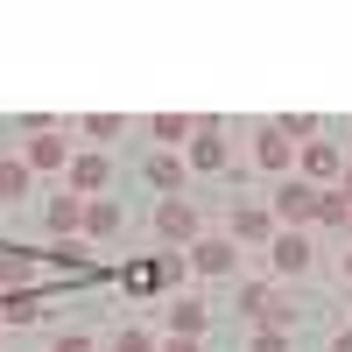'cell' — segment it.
I'll list each match as a JSON object with an SVG mask.
<instances>
[{
  "label": "cell",
  "mask_w": 352,
  "mask_h": 352,
  "mask_svg": "<svg viewBox=\"0 0 352 352\" xmlns=\"http://www.w3.org/2000/svg\"><path fill=\"white\" fill-rule=\"evenodd\" d=\"M71 155H78V148H71V127L28 134V169H36V176H43V169H71Z\"/></svg>",
  "instance_id": "8fae6325"
},
{
  "label": "cell",
  "mask_w": 352,
  "mask_h": 352,
  "mask_svg": "<svg viewBox=\"0 0 352 352\" xmlns=\"http://www.w3.org/2000/svg\"><path fill=\"white\" fill-rule=\"evenodd\" d=\"M162 352H204V338H169L162 331Z\"/></svg>",
  "instance_id": "4316f807"
},
{
  "label": "cell",
  "mask_w": 352,
  "mask_h": 352,
  "mask_svg": "<svg viewBox=\"0 0 352 352\" xmlns=\"http://www.w3.org/2000/svg\"><path fill=\"white\" fill-rule=\"evenodd\" d=\"M310 232H324V240H345V232H352V204H345L338 184L317 190V219H310Z\"/></svg>",
  "instance_id": "4fadbf2b"
},
{
  "label": "cell",
  "mask_w": 352,
  "mask_h": 352,
  "mask_svg": "<svg viewBox=\"0 0 352 352\" xmlns=\"http://www.w3.org/2000/svg\"><path fill=\"white\" fill-rule=\"evenodd\" d=\"M120 127H127L120 113H85V120H78V134L92 141V148H106V141H120Z\"/></svg>",
  "instance_id": "603a6c76"
},
{
  "label": "cell",
  "mask_w": 352,
  "mask_h": 352,
  "mask_svg": "<svg viewBox=\"0 0 352 352\" xmlns=\"http://www.w3.org/2000/svg\"><path fill=\"white\" fill-rule=\"evenodd\" d=\"M43 317H50V303L36 289H8V296H0V324H43Z\"/></svg>",
  "instance_id": "e0dca14e"
},
{
  "label": "cell",
  "mask_w": 352,
  "mask_h": 352,
  "mask_svg": "<svg viewBox=\"0 0 352 352\" xmlns=\"http://www.w3.org/2000/svg\"><path fill=\"white\" fill-rule=\"evenodd\" d=\"M120 204L113 197H85V240H120Z\"/></svg>",
  "instance_id": "9a60e30c"
},
{
  "label": "cell",
  "mask_w": 352,
  "mask_h": 352,
  "mask_svg": "<svg viewBox=\"0 0 352 352\" xmlns=\"http://www.w3.org/2000/svg\"><path fill=\"white\" fill-rule=\"evenodd\" d=\"M28 184H36V169H28V155H0V204H21Z\"/></svg>",
  "instance_id": "ac0fdd59"
},
{
  "label": "cell",
  "mask_w": 352,
  "mask_h": 352,
  "mask_svg": "<svg viewBox=\"0 0 352 352\" xmlns=\"http://www.w3.org/2000/svg\"><path fill=\"white\" fill-rule=\"evenodd\" d=\"M155 317H162V331H169V338H204V324H212V303L190 296V289H169Z\"/></svg>",
  "instance_id": "5b68a950"
},
{
  "label": "cell",
  "mask_w": 352,
  "mask_h": 352,
  "mask_svg": "<svg viewBox=\"0 0 352 352\" xmlns=\"http://www.w3.org/2000/svg\"><path fill=\"white\" fill-rule=\"evenodd\" d=\"M331 352H352V331H338V338H331Z\"/></svg>",
  "instance_id": "f1b7e54d"
},
{
  "label": "cell",
  "mask_w": 352,
  "mask_h": 352,
  "mask_svg": "<svg viewBox=\"0 0 352 352\" xmlns=\"http://www.w3.org/2000/svg\"><path fill=\"white\" fill-rule=\"evenodd\" d=\"M155 240H162L169 254H190V247L204 240V212H197L190 197H162V204H155Z\"/></svg>",
  "instance_id": "6da1fadb"
},
{
  "label": "cell",
  "mask_w": 352,
  "mask_h": 352,
  "mask_svg": "<svg viewBox=\"0 0 352 352\" xmlns=\"http://www.w3.org/2000/svg\"><path fill=\"white\" fill-rule=\"evenodd\" d=\"M43 226L56 232V240H85V197L78 190H56L50 212H43Z\"/></svg>",
  "instance_id": "7c38bea8"
},
{
  "label": "cell",
  "mask_w": 352,
  "mask_h": 352,
  "mask_svg": "<svg viewBox=\"0 0 352 352\" xmlns=\"http://www.w3.org/2000/svg\"><path fill=\"white\" fill-rule=\"evenodd\" d=\"M184 155H190V169H197V176H219V169L232 162L226 134H190V148H184Z\"/></svg>",
  "instance_id": "2e32d148"
},
{
  "label": "cell",
  "mask_w": 352,
  "mask_h": 352,
  "mask_svg": "<svg viewBox=\"0 0 352 352\" xmlns=\"http://www.w3.org/2000/svg\"><path fill=\"white\" fill-rule=\"evenodd\" d=\"M268 212H275L282 232H310V219H317V184H303V176H282V184L268 190Z\"/></svg>",
  "instance_id": "7a4b0ae2"
},
{
  "label": "cell",
  "mask_w": 352,
  "mask_h": 352,
  "mask_svg": "<svg viewBox=\"0 0 352 352\" xmlns=\"http://www.w3.org/2000/svg\"><path fill=\"white\" fill-rule=\"evenodd\" d=\"M28 282H36V254H0V296L28 289Z\"/></svg>",
  "instance_id": "7402d4cb"
},
{
  "label": "cell",
  "mask_w": 352,
  "mask_h": 352,
  "mask_svg": "<svg viewBox=\"0 0 352 352\" xmlns=\"http://www.w3.org/2000/svg\"><path fill=\"white\" fill-rule=\"evenodd\" d=\"M268 310H275V289L261 282V275L240 282V317H247V324H268Z\"/></svg>",
  "instance_id": "44dd1931"
},
{
  "label": "cell",
  "mask_w": 352,
  "mask_h": 352,
  "mask_svg": "<svg viewBox=\"0 0 352 352\" xmlns=\"http://www.w3.org/2000/svg\"><path fill=\"white\" fill-rule=\"evenodd\" d=\"M275 212H268V197H240V204H232V212H226V240L232 247H261V254H268V240H275Z\"/></svg>",
  "instance_id": "3957f363"
},
{
  "label": "cell",
  "mask_w": 352,
  "mask_h": 352,
  "mask_svg": "<svg viewBox=\"0 0 352 352\" xmlns=\"http://www.w3.org/2000/svg\"><path fill=\"white\" fill-rule=\"evenodd\" d=\"M106 352H162V331L155 324H120L106 338Z\"/></svg>",
  "instance_id": "ffe728a7"
},
{
  "label": "cell",
  "mask_w": 352,
  "mask_h": 352,
  "mask_svg": "<svg viewBox=\"0 0 352 352\" xmlns=\"http://www.w3.org/2000/svg\"><path fill=\"white\" fill-rule=\"evenodd\" d=\"M148 184H155L162 197H184V155H162V148H155V155H148Z\"/></svg>",
  "instance_id": "d6986e66"
},
{
  "label": "cell",
  "mask_w": 352,
  "mask_h": 352,
  "mask_svg": "<svg viewBox=\"0 0 352 352\" xmlns=\"http://www.w3.org/2000/svg\"><path fill=\"white\" fill-rule=\"evenodd\" d=\"M338 190H345V204H352V169H345V176H338Z\"/></svg>",
  "instance_id": "f546056e"
},
{
  "label": "cell",
  "mask_w": 352,
  "mask_h": 352,
  "mask_svg": "<svg viewBox=\"0 0 352 352\" xmlns=\"http://www.w3.org/2000/svg\"><path fill=\"white\" fill-rule=\"evenodd\" d=\"M50 352H106V338H92V331H64Z\"/></svg>",
  "instance_id": "cb8c5ba5"
},
{
  "label": "cell",
  "mask_w": 352,
  "mask_h": 352,
  "mask_svg": "<svg viewBox=\"0 0 352 352\" xmlns=\"http://www.w3.org/2000/svg\"><path fill=\"white\" fill-rule=\"evenodd\" d=\"M338 275H345V289H352V247H345V254H338Z\"/></svg>",
  "instance_id": "83f0119b"
},
{
  "label": "cell",
  "mask_w": 352,
  "mask_h": 352,
  "mask_svg": "<svg viewBox=\"0 0 352 352\" xmlns=\"http://www.w3.org/2000/svg\"><path fill=\"white\" fill-rule=\"evenodd\" d=\"M148 134H155L162 155H184L190 134H197V120H190V113H148Z\"/></svg>",
  "instance_id": "5bb4252c"
},
{
  "label": "cell",
  "mask_w": 352,
  "mask_h": 352,
  "mask_svg": "<svg viewBox=\"0 0 352 352\" xmlns=\"http://www.w3.org/2000/svg\"><path fill=\"white\" fill-rule=\"evenodd\" d=\"M184 268H190V261L162 247V254H148V261H134V268L120 275V289H127V296H162V289H169L176 275H184Z\"/></svg>",
  "instance_id": "277c9868"
},
{
  "label": "cell",
  "mask_w": 352,
  "mask_h": 352,
  "mask_svg": "<svg viewBox=\"0 0 352 352\" xmlns=\"http://www.w3.org/2000/svg\"><path fill=\"white\" fill-rule=\"evenodd\" d=\"M296 324H303V317H296V303H275V310H268V331H282V338H296Z\"/></svg>",
  "instance_id": "d4e9b609"
},
{
  "label": "cell",
  "mask_w": 352,
  "mask_h": 352,
  "mask_svg": "<svg viewBox=\"0 0 352 352\" xmlns=\"http://www.w3.org/2000/svg\"><path fill=\"white\" fill-rule=\"evenodd\" d=\"M317 268V240H310V232H275V240H268V275H310Z\"/></svg>",
  "instance_id": "ba28073f"
},
{
  "label": "cell",
  "mask_w": 352,
  "mask_h": 352,
  "mask_svg": "<svg viewBox=\"0 0 352 352\" xmlns=\"http://www.w3.org/2000/svg\"><path fill=\"white\" fill-rule=\"evenodd\" d=\"M254 352H289V338H282V331H268V324H254Z\"/></svg>",
  "instance_id": "484cf974"
},
{
  "label": "cell",
  "mask_w": 352,
  "mask_h": 352,
  "mask_svg": "<svg viewBox=\"0 0 352 352\" xmlns=\"http://www.w3.org/2000/svg\"><path fill=\"white\" fill-rule=\"evenodd\" d=\"M254 169H261V176H275V184H282V176H296V141H289L275 120H261V127H254Z\"/></svg>",
  "instance_id": "8992f818"
},
{
  "label": "cell",
  "mask_w": 352,
  "mask_h": 352,
  "mask_svg": "<svg viewBox=\"0 0 352 352\" xmlns=\"http://www.w3.org/2000/svg\"><path fill=\"white\" fill-rule=\"evenodd\" d=\"M345 247H352V232H345Z\"/></svg>",
  "instance_id": "4dcf8cb0"
},
{
  "label": "cell",
  "mask_w": 352,
  "mask_h": 352,
  "mask_svg": "<svg viewBox=\"0 0 352 352\" xmlns=\"http://www.w3.org/2000/svg\"><path fill=\"white\" fill-rule=\"evenodd\" d=\"M184 261H190V275H204V282H226V275H240V247H232L226 232H204V240H197Z\"/></svg>",
  "instance_id": "52a82bcc"
},
{
  "label": "cell",
  "mask_w": 352,
  "mask_h": 352,
  "mask_svg": "<svg viewBox=\"0 0 352 352\" xmlns=\"http://www.w3.org/2000/svg\"><path fill=\"white\" fill-rule=\"evenodd\" d=\"M296 176L317 184V190H331L338 176H345V155L331 148V141H303V148H296Z\"/></svg>",
  "instance_id": "9c48e42d"
},
{
  "label": "cell",
  "mask_w": 352,
  "mask_h": 352,
  "mask_svg": "<svg viewBox=\"0 0 352 352\" xmlns=\"http://www.w3.org/2000/svg\"><path fill=\"white\" fill-rule=\"evenodd\" d=\"M106 184H113V162H106L99 148H78L71 169H64V190H78V197H106Z\"/></svg>",
  "instance_id": "30bf717a"
}]
</instances>
